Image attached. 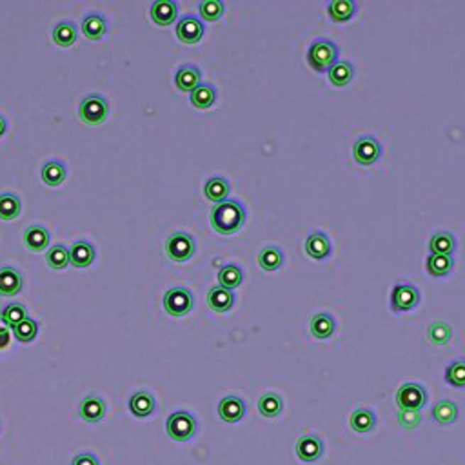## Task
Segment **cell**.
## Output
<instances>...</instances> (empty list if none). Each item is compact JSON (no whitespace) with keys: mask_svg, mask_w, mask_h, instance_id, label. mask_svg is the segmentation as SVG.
<instances>
[{"mask_svg":"<svg viewBox=\"0 0 465 465\" xmlns=\"http://www.w3.org/2000/svg\"><path fill=\"white\" fill-rule=\"evenodd\" d=\"M200 79H202V73L193 64H184L175 73V84H177L178 89L190 91V93L200 84Z\"/></svg>","mask_w":465,"mask_h":465,"instance_id":"cell-22","label":"cell"},{"mask_svg":"<svg viewBox=\"0 0 465 465\" xmlns=\"http://www.w3.org/2000/svg\"><path fill=\"white\" fill-rule=\"evenodd\" d=\"M327 75H329V80L333 86L342 87V86H347V84L353 80L354 67L349 60H337L333 66L329 67Z\"/></svg>","mask_w":465,"mask_h":465,"instance_id":"cell-30","label":"cell"},{"mask_svg":"<svg viewBox=\"0 0 465 465\" xmlns=\"http://www.w3.org/2000/svg\"><path fill=\"white\" fill-rule=\"evenodd\" d=\"M244 280L242 269L236 263H227L219 271V284L226 289H236Z\"/></svg>","mask_w":465,"mask_h":465,"instance_id":"cell-37","label":"cell"},{"mask_svg":"<svg viewBox=\"0 0 465 465\" xmlns=\"http://www.w3.org/2000/svg\"><path fill=\"white\" fill-rule=\"evenodd\" d=\"M204 22L195 15H184L177 24V37L184 44H197L204 37Z\"/></svg>","mask_w":465,"mask_h":465,"instance_id":"cell-11","label":"cell"},{"mask_svg":"<svg viewBox=\"0 0 465 465\" xmlns=\"http://www.w3.org/2000/svg\"><path fill=\"white\" fill-rule=\"evenodd\" d=\"M53 40L60 48H70L77 42V26L73 22H58L53 29Z\"/></svg>","mask_w":465,"mask_h":465,"instance_id":"cell-36","label":"cell"},{"mask_svg":"<svg viewBox=\"0 0 465 465\" xmlns=\"http://www.w3.org/2000/svg\"><path fill=\"white\" fill-rule=\"evenodd\" d=\"M178 15V6L173 0H157L151 6V18L158 26L173 24Z\"/></svg>","mask_w":465,"mask_h":465,"instance_id":"cell-20","label":"cell"},{"mask_svg":"<svg viewBox=\"0 0 465 465\" xmlns=\"http://www.w3.org/2000/svg\"><path fill=\"white\" fill-rule=\"evenodd\" d=\"M95 260V247L86 240H79L70 247V263L73 268H89Z\"/></svg>","mask_w":465,"mask_h":465,"instance_id":"cell-16","label":"cell"},{"mask_svg":"<svg viewBox=\"0 0 465 465\" xmlns=\"http://www.w3.org/2000/svg\"><path fill=\"white\" fill-rule=\"evenodd\" d=\"M107 113H109L107 100L102 95H97V93L87 95L79 106L80 120L87 126H100L102 122H106Z\"/></svg>","mask_w":465,"mask_h":465,"instance_id":"cell-4","label":"cell"},{"mask_svg":"<svg viewBox=\"0 0 465 465\" xmlns=\"http://www.w3.org/2000/svg\"><path fill=\"white\" fill-rule=\"evenodd\" d=\"M429 249L434 255H453L456 249V239L449 231H437L429 240Z\"/></svg>","mask_w":465,"mask_h":465,"instance_id":"cell-29","label":"cell"},{"mask_svg":"<svg viewBox=\"0 0 465 465\" xmlns=\"http://www.w3.org/2000/svg\"><path fill=\"white\" fill-rule=\"evenodd\" d=\"M66 165L62 164L60 160H48L44 164V168H42V180H44V184L51 185V187L60 185L62 182L66 180Z\"/></svg>","mask_w":465,"mask_h":465,"instance_id":"cell-33","label":"cell"},{"mask_svg":"<svg viewBox=\"0 0 465 465\" xmlns=\"http://www.w3.org/2000/svg\"><path fill=\"white\" fill-rule=\"evenodd\" d=\"M45 262L51 269H64L70 266V249L64 244H57V246L50 247L45 253Z\"/></svg>","mask_w":465,"mask_h":465,"instance_id":"cell-39","label":"cell"},{"mask_svg":"<svg viewBox=\"0 0 465 465\" xmlns=\"http://www.w3.org/2000/svg\"><path fill=\"white\" fill-rule=\"evenodd\" d=\"M246 207L235 198H227L224 202L214 204L211 209V226L220 235H233L246 224Z\"/></svg>","mask_w":465,"mask_h":465,"instance_id":"cell-1","label":"cell"},{"mask_svg":"<svg viewBox=\"0 0 465 465\" xmlns=\"http://www.w3.org/2000/svg\"><path fill=\"white\" fill-rule=\"evenodd\" d=\"M197 251V242L191 235L177 231L173 235H169L168 242H165V253H168L169 260L173 262H187Z\"/></svg>","mask_w":465,"mask_h":465,"instance_id":"cell-6","label":"cell"},{"mask_svg":"<svg viewBox=\"0 0 465 465\" xmlns=\"http://www.w3.org/2000/svg\"><path fill=\"white\" fill-rule=\"evenodd\" d=\"M229 191L231 185L224 177H211L209 180L206 182V185H204V195H206L207 200H211V202L214 204H220L224 202V200H227Z\"/></svg>","mask_w":465,"mask_h":465,"instance_id":"cell-25","label":"cell"},{"mask_svg":"<svg viewBox=\"0 0 465 465\" xmlns=\"http://www.w3.org/2000/svg\"><path fill=\"white\" fill-rule=\"evenodd\" d=\"M198 11H200V17L207 22L219 21L220 17L226 11V6H224L222 0H204L198 6Z\"/></svg>","mask_w":465,"mask_h":465,"instance_id":"cell-42","label":"cell"},{"mask_svg":"<svg viewBox=\"0 0 465 465\" xmlns=\"http://www.w3.org/2000/svg\"><path fill=\"white\" fill-rule=\"evenodd\" d=\"M305 251L314 260L327 258V256L331 255L329 236L322 233V231H313V233L305 239Z\"/></svg>","mask_w":465,"mask_h":465,"instance_id":"cell-15","label":"cell"},{"mask_svg":"<svg viewBox=\"0 0 465 465\" xmlns=\"http://www.w3.org/2000/svg\"><path fill=\"white\" fill-rule=\"evenodd\" d=\"M453 266H454L453 256L451 255H434V253H431V255L427 256V262H425V268H427L429 275L437 276V278L449 275L451 269H453Z\"/></svg>","mask_w":465,"mask_h":465,"instance_id":"cell-34","label":"cell"},{"mask_svg":"<svg viewBox=\"0 0 465 465\" xmlns=\"http://www.w3.org/2000/svg\"><path fill=\"white\" fill-rule=\"evenodd\" d=\"M396 418H398L400 425H404L405 429H416L422 424L420 411H405V409H400Z\"/></svg>","mask_w":465,"mask_h":465,"instance_id":"cell-44","label":"cell"},{"mask_svg":"<svg viewBox=\"0 0 465 465\" xmlns=\"http://www.w3.org/2000/svg\"><path fill=\"white\" fill-rule=\"evenodd\" d=\"M219 416L227 424H236L246 416V402L240 396H226V398L220 400Z\"/></svg>","mask_w":465,"mask_h":465,"instance_id":"cell-12","label":"cell"},{"mask_svg":"<svg viewBox=\"0 0 465 465\" xmlns=\"http://www.w3.org/2000/svg\"><path fill=\"white\" fill-rule=\"evenodd\" d=\"M22 285H24V278L18 269L11 266L0 268V297H15L22 291Z\"/></svg>","mask_w":465,"mask_h":465,"instance_id":"cell-14","label":"cell"},{"mask_svg":"<svg viewBox=\"0 0 465 465\" xmlns=\"http://www.w3.org/2000/svg\"><path fill=\"white\" fill-rule=\"evenodd\" d=\"M427 334L431 344H434V346H445V344L453 338V327H451L447 322L434 320L429 325Z\"/></svg>","mask_w":465,"mask_h":465,"instance_id":"cell-40","label":"cell"},{"mask_svg":"<svg viewBox=\"0 0 465 465\" xmlns=\"http://www.w3.org/2000/svg\"><path fill=\"white\" fill-rule=\"evenodd\" d=\"M4 133H6V119L0 115V136L4 135Z\"/></svg>","mask_w":465,"mask_h":465,"instance_id":"cell-46","label":"cell"},{"mask_svg":"<svg viewBox=\"0 0 465 465\" xmlns=\"http://www.w3.org/2000/svg\"><path fill=\"white\" fill-rule=\"evenodd\" d=\"M24 244L29 251L40 253L50 246V231L42 226H31L24 233Z\"/></svg>","mask_w":465,"mask_h":465,"instance_id":"cell-24","label":"cell"},{"mask_svg":"<svg viewBox=\"0 0 465 465\" xmlns=\"http://www.w3.org/2000/svg\"><path fill=\"white\" fill-rule=\"evenodd\" d=\"M71 465H100V461L93 453H80L73 458Z\"/></svg>","mask_w":465,"mask_h":465,"instance_id":"cell-45","label":"cell"},{"mask_svg":"<svg viewBox=\"0 0 465 465\" xmlns=\"http://www.w3.org/2000/svg\"><path fill=\"white\" fill-rule=\"evenodd\" d=\"M207 304L217 313H227L235 304V292L222 288V285H214L207 295Z\"/></svg>","mask_w":465,"mask_h":465,"instance_id":"cell-18","label":"cell"},{"mask_svg":"<svg viewBox=\"0 0 465 465\" xmlns=\"http://www.w3.org/2000/svg\"><path fill=\"white\" fill-rule=\"evenodd\" d=\"M193 295L190 289L173 288L164 295V309L171 317H184L193 309Z\"/></svg>","mask_w":465,"mask_h":465,"instance_id":"cell-8","label":"cell"},{"mask_svg":"<svg viewBox=\"0 0 465 465\" xmlns=\"http://www.w3.org/2000/svg\"><path fill=\"white\" fill-rule=\"evenodd\" d=\"M37 333H38L37 320H33V318H29V317L26 318V320H22L18 325L13 327V334H15V338H17L18 342H22V344L33 342L35 337H37Z\"/></svg>","mask_w":465,"mask_h":465,"instance_id":"cell-41","label":"cell"},{"mask_svg":"<svg viewBox=\"0 0 465 465\" xmlns=\"http://www.w3.org/2000/svg\"><path fill=\"white\" fill-rule=\"evenodd\" d=\"M444 380L451 387H456V389H464L465 387V359L453 360L451 363H447L444 371Z\"/></svg>","mask_w":465,"mask_h":465,"instance_id":"cell-35","label":"cell"},{"mask_svg":"<svg viewBox=\"0 0 465 465\" xmlns=\"http://www.w3.org/2000/svg\"><path fill=\"white\" fill-rule=\"evenodd\" d=\"M165 431L175 442H190L197 434L198 422L191 412L177 411L165 422Z\"/></svg>","mask_w":465,"mask_h":465,"instance_id":"cell-3","label":"cell"},{"mask_svg":"<svg viewBox=\"0 0 465 465\" xmlns=\"http://www.w3.org/2000/svg\"><path fill=\"white\" fill-rule=\"evenodd\" d=\"M338 60V45L329 38H314L307 50V62L317 73L329 71L334 62Z\"/></svg>","mask_w":465,"mask_h":465,"instance_id":"cell-2","label":"cell"},{"mask_svg":"<svg viewBox=\"0 0 465 465\" xmlns=\"http://www.w3.org/2000/svg\"><path fill=\"white\" fill-rule=\"evenodd\" d=\"M351 429L359 434H367L373 432L376 427V412L369 407H360L353 411L349 418Z\"/></svg>","mask_w":465,"mask_h":465,"instance_id":"cell-19","label":"cell"},{"mask_svg":"<svg viewBox=\"0 0 465 465\" xmlns=\"http://www.w3.org/2000/svg\"><path fill=\"white\" fill-rule=\"evenodd\" d=\"M359 6L354 0H331L327 4V13H329L331 21L334 22H347L354 17Z\"/></svg>","mask_w":465,"mask_h":465,"instance_id":"cell-27","label":"cell"},{"mask_svg":"<svg viewBox=\"0 0 465 465\" xmlns=\"http://www.w3.org/2000/svg\"><path fill=\"white\" fill-rule=\"evenodd\" d=\"M157 402L149 391H138L129 398V409L136 418H148L155 412Z\"/></svg>","mask_w":465,"mask_h":465,"instance_id":"cell-21","label":"cell"},{"mask_svg":"<svg viewBox=\"0 0 465 465\" xmlns=\"http://www.w3.org/2000/svg\"><path fill=\"white\" fill-rule=\"evenodd\" d=\"M297 456L305 464H313L324 456L325 444L317 434H305L297 442Z\"/></svg>","mask_w":465,"mask_h":465,"instance_id":"cell-10","label":"cell"},{"mask_svg":"<svg viewBox=\"0 0 465 465\" xmlns=\"http://www.w3.org/2000/svg\"><path fill=\"white\" fill-rule=\"evenodd\" d=\"M389 304H391V309L395 313L411 311V309H415L416 305L420 304V291H418L416 285L407 284V282H400V284L393 288Z\"/></svg>","mask_w":465,"mask_h":465,"instance_id":"cell-7","label":"cell"},{"mask_svg":"<svg viewBox=\"0 0 465 465\" xmlns=\"http://www.w3.org/2000/svg\"><path fill=\"white\" fill-rule=\"evenodd\" d=\"M334 329H337V322H334L333 314L329 313H317L311 320V333L318 340H327L333 337Z\"/></svg>","mask_w":465,"mask_h":465,"instance_id":"cell-28","label":"cell"},{"mask_svg":"<svg viewBox=\"0 0 465 465\" xmlns=\"http://www.w3.org/2000/svg\"><path fill=\"white\" fill-rule=\"evenodd\" d=\"M382 155V146L376 141L373 135H363L360 136L359 141L354 142L353 146V157L354 160L362 165L375 164Z\"/></svg>","mask_w":465,"mask_h":465,"instance_id":"cell-9","label":"cell"},{"mask_svg":"<svg viewBox=\"0 0 465 465\" xmlns=\"http://www.w3.org/2000/svg\"><path fill=\"white\" fill-rule=\"evenodd\" d=\"M258 263L263 271H276L284 263V251L278 246L263 247L258 253Z\"/></svg>","mask_w":465,"mask_h":465,"instance_id":"cell-31","label":"cell"},{"mask_svg":"<svg viewBox=\"0 0 465 465\" xmlns=\"http://www.w3.org/2000/svg\"><path fill=\"white\" fill-rule=\"evenodd\" d=\"M28 318V311L22 304H9L2 309V320L9 325V327H15V325L21 324L22 320Z\"/></svg>","mask_w":465,"mask_h":465,"instance_id":"cell-43","label":"cell"},{"mask_svg":"<svg viewBox=\"0 0 465 465\" xmlns=\"http://www.w3.org/2000/svg\"><path fill=\"white\" fill-rule=\"evenodd\" d=\"M458 415H460V411H458V405L454 404L453 400H438L437 404L432 405V411H431V418L434 422H437L438 425H453L454 422L458 420Z\"/></svg>","mask_w":465,"mask_h":465,"instance_id":"cell-17","label":"cell"},{"mask_svg":"<svg viewBox=\"0 0 465 465\" xmlns=\"http://www.w3.org/2000/svg\"><path fill=\"white\" fill-rule=\"evenodd\" d=\"M22 204L21 198L13 193H2L0 195V219L2 220H13L21 214Z\"/></svg>","mask_w":465,"mask_h":465,"instance_id":"cell-38","label":"cell"},{"mask_svg":"<svg viewBox=\"0 0 465 465\" xmlns=\"http://www.w3.org/2000/svg\"><path fill=\"white\" fill-rule=\"evenodd\" d=\"M79 415L82 420L97 424V422H100L104 416H106V402H104L97 393H91V395H87L86 398L80 402Z\"/></svg>","mask_w":465,"mask_h":465,"instance_id":"cell-13","label":"cell"},{"mask_svg":"<svg viewBox=\"0 0 465 465\" xmlns=\"http://www.w3.org/2000/svg\"><path fill=\"white\" fill-rule=\"evenodd\" d=\"M258 411L263 418H276L284 411V400L276 393H263L258 400Z\"/></svg>","mask_w":465,"mask_h":465,"instance_id":"cell-32","label":"cell"},{"mask_svg":"<svg viewBox=\"0 0 465 465\" xmlns=\"http://www.w3.org/2000/svg\"><path fill=\"white\" fill-rule=\"evenodd\" d=\"M82 33L89 40H100L107 31V22L99 13H89L82 18Z\"/></svg>","mask_w":465,"mask_h":465,"instance_id":"cell-23","label":"cell"},{"mask_svg":"<svg viewBox=\"0 0 465 465\" xmlns=\"http://www.w3.org/2000/svg\"><path fill=\"white\" fill-rule=\"evenodd\" d=\"M427 391L422 383L409 382L400 387L396 393V404L405 411H422L427 405Z\"/></svg>","mask_w":465,"mask_h":465,"instance_id":"cell-5","label":"cell"},{"mask_svg":"<svg viewBox=\"0 0 465 465\" xmlns=\"http://www.w3.org/2000/svg\"><path fill=\"white\" fill-rule=\"evenodd\" d=\"M190 100L198 109H209L217 102V89H214L213 84L200 82L190 93Z\"/></svg>","mask_w":465,"mask_h":465,"instance_id":"cell-26","label":"cell"}]
</instances>
